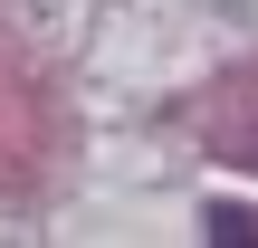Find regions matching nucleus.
Instances as JSON below:
<instances>
[{"label": "nucleus", "mask_w": 258, "mask_h": 248, "mask_svg": "<svg viewBox=\"0 0 258 248\" xmlns=\"http://www.w3.org/2000/svg\"><path fill=\"white\" fill-rule=\"evenodd\" d=\"M211 239H220V248H258V210L220 201V210H211Z\"/></svg>", "instance_id": "obj_1"}, {"label": "nucleus", "mask_w": 258, "mask_h": 248, "mask_svg": "<svg viewBox=\"0 0 258 248\" xmlns=\"http://www.w3.org/2000/svg\"><path fill=\"white\" fill-rule=\"evenodd\" d=\"M239 153H249V162H258V134H249V143H239Z\"/></svg>", "instance_id": "obj_2"}]
</instances>
